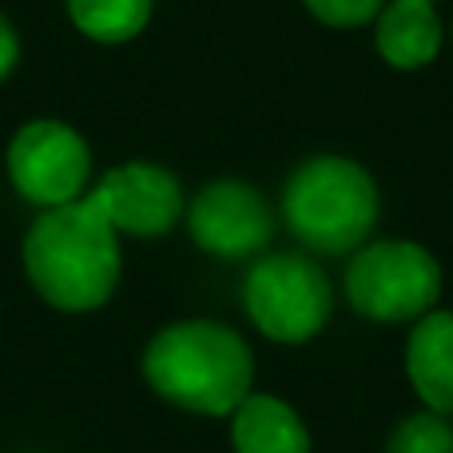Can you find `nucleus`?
Here are the masks:
<instances>
[{"label": "nucleus", "instance_id": "1", "mask_svg": "<svg viewBox=\"0 0 453 453\" xmlns=\"http://www.w3.org/2000/svg\"><path fill=\"white\" fill-rule=\"evenodd\" d=\"M100 199L48 207L24 234V271L60 311H96L119 282V239Z\"/></svg>", "mask_w": 453, "mask_h": 453}, {"label": "nucleus", "instance_id": "2", "mask_svg": "<svg viewBox=\"0 0 453 453\" xmlns=\"http://www.w3.org/2000/svg\"><path fill=\"white\" fill-rule=\"evenodd\" d=\"M143 378L159 398L191 414H234L250 394L255 358L247 342L223 322H175L151 338L143 354Z\"/></svg>", "mask_w": 453, "mask_h": 453}, {"label": "nucleus", "instance_id": "3", "mask_svg": "<svg viewBox=\"0 0 453 453\" xmlns=\"http://www.w3.org/2000/svg\"><path fill=\"white\" fill-rule=\"evenodd\" d=\"M282 215L303 247L319 255H346L374 231L378 188L354 159L314 156L287 180Z\"/></svg>", "mask_w": 453, "mask_h": 453}, {"label": "nucleus", "instance_id": "4", "mask_svg": "<svg viewBox=\"0 0 453 453\" xmlns=\"http://www.w3.org/2000/svg\"><path fill=\"white\" fill-rule=\"evenodd\" d=\"M441 295V266L418 242L386 239L354 255L346 271V298L374 322H406L430 314Z\"/></svg>", "mask_w": 453, "mask_h": 453}, {"label": "nucleus", "instance_id": "5", "mask_svg": "<svg viewBox=\"0 0 453 453\" xmlns=\"http://www.w3.org/2000/svg\"><path fill=\"white\" fill-rule=\"evenodd\" d=\"M250 322L274 342H306L330 319V282L306 255H266L242 282Z\"/></svg>", "mask_w": 453, "mask_h": 453}, {"label": "nucleus", "instance_id": "6", "mask_svg": "<svg viewBox=\"0 0 453 453\" xmlns=\"http://www.w3.org/2000/svg\"><path fill=\"white\" fill-rule=\"evenodd\" d=\"M8 175L16 191L36 207H64L84 199L92 151L84 135L60 119H32L8 143Z\"/></svg>", "mask_w": 453, "mask_h": 453}, {"label": "nucleus", "instance_id": "7", "mask_svg": "<svg viewBox=\"0 0 453 453\" xmlns=\"http://www.w3.org/2000/svg\"><path fill=\"white\" fill-rule=\"evenodd\" d=\"M188 226H191V239L207 255H219V258L255 255L274 234L266 199L250 183H239V180H219L199 191L188 211Z\"/></svg>", "mask_w": 453, "mask_h": 453}, {"label": "nucleus", "instance_id": "8", "mask_svg": "<svg viewBox=\"0 0 453 453\" xmlns=\"http://www.w3.org/2000/svg\"><path fill=\"white\" fill-rule=\"evenodd\" d=\"M100 199L104 215L111 226L124 234H167L183 215V191L180 180L172 172L156 164H124L116 172H108L100 180V188L92 191Z\"/></svg>", "mask_w": 453, "mask_h": 453}, {"label": "nucleus", "instance_id": "9", "mask_svg": "<svg viewBox=\"0 0 453 453\" xmlns=\"http://www.w3.org/2000/svg\"><path fill=\"white\" fill-rule=\"evenodd\" d=\"M406 370L414 390L434 414H453V311L422 314L406 346Z\"/></svg>", "mask_w": 453, "mask_h": 453}, {"label": "nucleus", "instance_id": "10", "mask_svg": "<svg viewBox=\"0 0 453 453\" xmlns=\"http://www.w3.org/2000/svg\"><path fill=\"white\" fill-rule=\"evenodd\" d=\"M374 44L394 68H426L441 48V20L426 0H394L378 12Z\"/></svg>", "mask_w": 453, "mask_h": 453}, {"label": "nucleus", "instance_id": "11", "mask_svg": "<svg viewBox=\"0 0 453 453\" xmlns=\"http://www.w3.org/2000/svg\"><path fill=\"white\" fill-rule=\"evenodd\" d=\"M234 453H311L306 426L282 398L247 394L231 426Z\"/></svg>", "mask_w": 453, "mask_h": 453}, {"label": "nucleus", "instance_id": "12", "mask_svg": "<svg viewBox=\"0 0 453 453\" xmlns=\"http://www.w3.org/2000/svg\"><path fill=\"white\" fill-rule=\"evenodd\" d=\"M68 16L84 36L100 44H124L148 28L151 0H68Z\"/></svg>", "mask_w": 453, "mask_h": 453}, {"label": "nucleus", "instance_id": "13", "mask_svg": "<svg viewBox=\"0 0 453 453\" xmlns=\"http://www.w3.org/2000/svg\"><path fill=\"white\" fill-rule=\"evenodd\" d=\"M386 453H453V426L441 414H414L394 430Z\"/></svg>", "mask_w": 453, "mask_h": 453}, {"label": "nucleus", "instance_id": "14", "mask_svg": "<svg viewBox=\"0 0 453 453\" xmlns=\"http://www.w3.org/2000/svg\"><path fill=\"white\" fill-rule=\"evenodd\" d=\"M306 8L330 28H358L382 12V0H306Z\"/></svg>", "mask_w": 453, "mask_h": 453}, {"label": "nucleus", "instance_id": "15", "mask_svg": "<svg viewBox=\"0 0 453 453\" xmlns=\"http://www.w3.org/2000/svg\"><path fill=\"white\" fill-rule=\"evenodd\" d=\"M16 60H20V40H16V28L8 24V16L0 12V80H8Z\"/></svg>", "mask_w": 453, "mask_h": 453}, {"label": "nucleus", "instance_id": "16", "mask_svg": "<svg viewBox=\"0 0 453 453\" xmlns=\"http://www.w3.org/2000/svg\"><path fill=\"white\" fill-rule=\"evenodd\" d=\"M426 4H434V0H426Z\"/></svg>", "mask_w": 453, "mask_h": 453}]
</instances>
